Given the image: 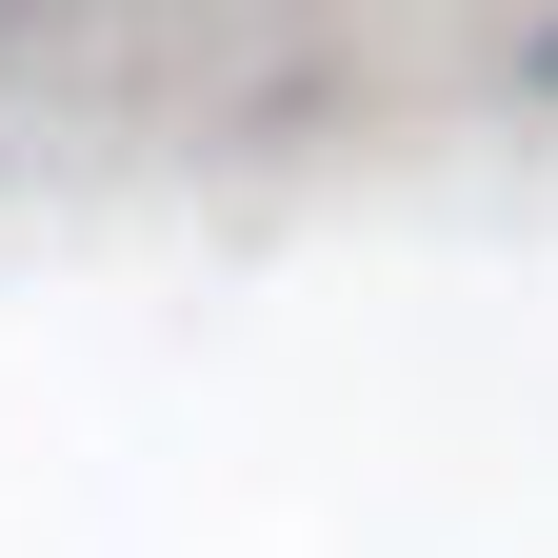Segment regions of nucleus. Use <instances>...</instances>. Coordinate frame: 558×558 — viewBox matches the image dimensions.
<instances>
[{
	"label": "nucleus",
	"mask_w": 558,
	"mask_h": 558,
	"mask_svg": "<svg viewBox=\"0 0 558 558\" xmlns=\"http://www.w3.org/2000/svg\"><path fill=\"white\" fill-rule=\"evenodd\" d=\"M499 81H519V100H558V0H538L519 40H499Z\"/></svg>",
	"instance_id": "obj_1"
}]
</instances>
